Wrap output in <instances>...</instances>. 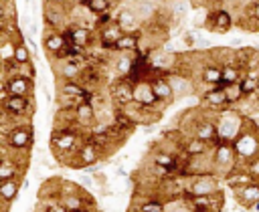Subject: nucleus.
Instances as JSON below:
<instances>
[{"instance_id":"f257e3e1","label":"nucleus","mask_w":259,"mask_h":212,"mask_svg":"<svg viewBox=\"0 0 259 212\" xmlns=\"http://www.w3.org/2000/svg\"><path fill=\"white\" fill-rule=\"evenodd\" d=\"M85 131L79 127H55L51 133V147L61 162H69L83 141Z\"/></svg>"},{"instance_id":"f03ea898","label":"nucleus","mask_w":259,"mask_h":212,"mask_svg":"<svg viewBox=\"0 0 259 212\" xmlns=\"http://www.w3.org/2000/svg\"><path fill=\"white\" fill-rule=\"evenodd\" d=\"M210 162H212V174L219 178V176H227L231 174L233 170H239L243 164L239 162L231 141H217L212 147H210Z\"/></svg>"},{"instance_id":"7ed1b4c3","label":"nucleus","mask_w":259,"mask_h":212,"mask_svg":"<svg viewBox=\"0 0 259 212\" xmlns=\"http://www.w3.org/2000/svg\"><path fill=\"white\" fill-rule=\"evenodd\" d=\"M214 125H217V137H219V141H233V137L241 131L243 115L237 113L231 105H227L221 111H217Z\"/></svg>"},{"instance_id":"20e7f679","label":"nucleus","mask_w":259,"mask_h":212,"mask_svg":"<svg viewBox=\"0 0 259 212\" xmlns=\"http://www.w3.org/2000/svg\"><path fill=\"white\" fill-rule=\"evenodd\" d=\"M219 178L214 174H198L184 178V198L190 196H208L219 192Z\"/></svg>"},{"instance_id":"39448f33","label":"nucleus","mask_w":259,"mask_h":212,"mask_svg":"<svg viewBox=\"0 0 259 212\" xmlns=\"http://www.w3.org/2000/svg\"><path fill=\"white\" fill-rule=\"evenodd\" d=\"M67 42L77 44L81 48H91L95 44V30L89 28L87 24H79V22H69L63 30Z\"/></svg>"},{"instance_id":"423d86ee","label":"nucleus","mask_w":259,"mask_h":212,"mask_svg":"<svg viewBox=\"0 0 259 212\" xmlns=\"http://www.w3.org/2000/svg\"><path fill=\"white\" fill-rule=\"evenodd\" d=\"M32 141H34V131H32L30 123L12 127V129L6 133V137H4L6 147H10V149H14V151H22V149L26 151V149H30Z\"/></svg>"},{"instance_id":"0eeeda50","label":"nucleus","mask_w":259,"mask_h":212,"mask_svg":"<svg viewBox=\"0 0 259 212\" xmlns=\"http://www.w3.org/2000/svg\"><path fill=\"white\" fill-rule=\"evenodd\" d=\"M0 107L6 115L10 117H22V115H30L34 111V99L30 97H20V95H8L0 101Z\"/></svg>"},{"instance_id":"6e6552de","label":"nucleus","mask_w":259,"mask_h":212,"mask_svg":"<svg viewBox=\"0 0 259 212\" xmlns=\"http://www.w3.org/2000/svg\"><path fill=\"white\" fill-rule=\"evenodd\" d=\"M188 135L198 137V139H202V141H206V143L214 145V143L219 141V137H217V125H214V117H210V115H200L198 119H192Z\"/></svg>"},{"instance_id":"1a4fd4ad","label":"nucleus","mask_w":259,"mask_h":212,"mask_svg":"<svg viewBox=\"0 0 259 212\" xmlns=\"http://www.w3.org/2000/svg\"><path fill=\"white\" fill-rule=\"evenodd\" d=\"M233 24H235V18L229 8H217L212 12H206V18L202 22V26L212 32H229Z\"/></svg>"},{"instance_id":"9d476101","label":"nucleus","mask_w":259,"mask_h":212,"mask_svg":"<svg viewBox=\"0 0 259 212\" xmlns=\"http://www.w3.org/2000/svg\"><path fill=\"white\" fill-rule=\"evenodd\" d=\"M132 93H134V85L127 81V79H121L117 77L111 85H109V91H107V97L111 101V105L115 109L132 103Z\"/></svg>"},{"instance_id":"9b49d317","label":"nucleus","mask_w":259,"mask_h":212,"mask_svg":"<svg viewBox=\"0 0 259 212\" xmlns=\"http://www.w3.org/2000/svg\"><path fill=\"white\" fill-rule=\"evenodd\" d=\"M166 79H168V83H170V87L174 91V97H186V95H192L194 93V87L196 85H194V79H192L190 73H184V71L174 69V71L166 73Z\"/></svg>"},{"instance_id":"f8f14e48","label":"nucleus","mask_w":259,"mask_h":212,"mask_svg":"<svg viewBox=\"0 0 259 212\" xmlns=\"http://www.w3.org/2000/svg\"><path fill=\"white\" fill-rule=\"evenodd\" d=\"M42 18L51 30H61L69 24V14L63 8V4H59V2H45Z\"/></svg>"},{"instance_id":"ddd939ff","label":"nucleus","mask_w":259,"mask_h":212,"mask_svg":"<svg viewBox=\"0 0 259 212\" xmlns=\"http://www.w3.org/2000/svg\"><path fill=\"white\" fill-rule=\"evenodd\" d=\"M132 101L136 105H140L142 109H164V105H160L152 93V87H150V81L144 79V81H138L134 83V93H132Z\"/></svg>"},{"instance_id":"4468645a","label":"nucleus","mask_w":259,"mask_h":212,"mask_svg":"<svg viewBox=\"0 0 259 212\" xmlns=\"http://www.w3.org/2000/svg\"><path fill=\"white\" fill-rule=\"evenodd\" d=\"M2 89L8 93V95H20V97H30L32 91H34V81L14 73V75H8L2 83Z\"/></svg>"},{"instance_id":"2eb2a0df","label":"nucleus","mask_w":259,"mask_h":212,"mask_svg":"<svg viewBox=\"0 0 259 212\" xmlns=\"http://www.w3.org/2000/svg\"><path fill=\"white\" fill-rule=\"evenodd\" d=\"M150 87H152V93H154V97H156V101L160 103V105H170L176 97H174V91H172V87H170V83H168V79H166V75H152L150 79Z\"/></svg>"},{"instance_id":"dca6fc26","label":"nucleus","mask_w":259,"mask_h":212,"mask_svg":"<svg viewBox=\"0 0 259 212\" xmlns=\"http://www.w3.org/2000/svg\"><path fill=\"white\" fill-rule=\"evenodd\" d=\"M113 20L117 22V26L123 30V32H140L142 30V20L138 18L136 10L130 6H121L117 10V14L113 16Z\"/></svg>"},{"instance_id":"f3484780","label":"nucleus","mask_w":259,"mask_h":212,"mask_svg":"<svg viewBox=\"0 0 259 212\" xmlns=\"http://www.w3.org/2000/svg\"><path fill=\"white\" fill-rule=\"evenodd\" d=\"M233 192H235V198H237L239 206L251 208L255 202H259V182H255V180H251V182L235 188Z\"/></svg>"},{"instance_id":"a211bd4d","label":"nucleus","mask_w":259,"mask_h":212,"mask_svg":"<svg viewBox=\"0 0 259 212\" xmlns=\"http://www.w3.org/2000/svg\"><path fill=\"white\" fill-rule=\"evenodd\" d=\"M200 103L204 107H208L210 111H221L223 107H227V101H225V93H223V85H212L208 89H204L200 93Z\"/></svg>"},{"instance_id":"6ab92c4d","label":"nucleus","mask_w":259,"mask_h":212,"mask_svg":"<svg viewBox=\"0 0 259 212\" xmlns=\"http://www.w3.org/2000/svg\"><path fill=\"white\" fill-rule=\"evenodd\" d=\"M73 115H75V123L81 131H87V127L95 121V107L89 103V101H81L75 105L73 109Z\"/></svg>"},{"instance_id":"aec40b11","label":"nucleus","mask_w":259,"mask_h":212,"mask_svg":"<svg viewBox=\"0 0 259 212\" xmlns=\"http://www.w3.org/2000/svg\"><path fill=\"white\" fill-rule=\"evenodd\" d=\"M65 44H67V38H65V34H63V30H47L45 32V36H42V48L51 55V57H55V55H59L63 48H65Z\"/></svg>"},{"instance_id":"412c9836","label":"nucleus","mask_w":259,"mask_h":212,"mask_svg":"<svg viewBox=\"0 0 259 212\" xmlns=\"http://www.w3.org/2000/svg\"><path fill=\"white\" fill-rule=\"evenodd\" d=\"M198 77H200V83L206 85V87L219 85V83H221V65L214 63V61L204 63V65L198 69Z\"/></svg>"},{"instance_id":"4be33fe9","label":"nucleus","mask_w":259,"mask_h":212,"mask_svg":"<svg viewBox=\"0 0 259 212\" xmlns=\"http://www.w3.org/2000/svg\"><path fill=\"white\" fill-rule=\"evenodd\" d=\"M138 40H140V32H121V36L113 42L111 52H136Z\"/></svg>"},{"instance_id":"5701e85b","label":"nucleus","mask_w":259,"mask_h":212,"mask_svg":"<svg viewBox=\"0 0 259 212\" xmlns=\"http://www.w3.org/2000/svg\"><path fill=\"white\" fill-rule=\"evenodd\" d=\"M210 143H206V141H202V139H198V137H192V135H188L186 139H184V143H182V147H180V151L184 153V155H202V153H208L210 151Z\"/></svg>"},{"instance_id":"b1692460","label":"nucleus","mask_w":259,"mask_h":212,"mask_svg":"<svg viewBox=\"0 0 259 212\" xmlns=\"http://www.w3.org/2000/svg\"><path fill=\"white\" fill-rule=\"evenodd\" d=\"M132 63H134V52H117V57L111 61V67L115 71V77H121L125 79L130 69H132Z\"/></svg>"},{"instance_id":"393cba45","label":"nucleus","mask_w":259,"mask_h":212,"mask_svg":"<svg viewBox=\"0 0 259 212\" xmlns=\"http://www.w3.org/2000/svg\"><path fill=\"white\" fill-rule=\"evenodd\" d=\"M18 192H20V180L18 178H10V180H2L0 182V198L6 204H10L12 200H16Z\"/></svg>"},{"instance_id":"a878e982","label":"nucleus","mask_w":259,"mask_h":212,"mask_svg":"<svg viewBox=\"0 0 259 212\" xmlns=\"http://www.w3.org/2000/svg\"><path fill=\"white\" fill-rule=\"evenodd\" d=\"M243 77V71L233 65V63H225L221 65V83L219 85H229V83H239Z\"/></svg>"},{"instance_id":"bb28decb","label":"nucleus","mask_w":259,"mask_h":212,"mask_svg":"<svg viewBox=\"0 0 259 212\" xmlns=\"http://www.w3.org/2000/svg\"><path fill=\"white\" fill-rule=\"evenodd\" d=\"M81 8H85L89 14H101V12H107L113 8L115 0H79Z\"/></svg>"},{"instance_id":"cd10ccee","label":"nucleus","mask_w":259,"mask_h":212,"mask_svg":"<svg viewBox=\"0 0 259 212\" xmlns=\"http://www.w3.org/2000/svg\"><path fill=\"white\" fill-rule=\"evenodd\" d=\"M18 67L20 65H26V63H30L32 61V57H30V48L26 46V42L24 40H16L14 44H12V57H10Z\"/></svg>"},{"instance_id":"c85d7f7f","label":"nucleus","mask_w":259,"mask_h":212,"mask_svg":"<svg viewBox=\"0 0 259 212\" xmlns=\"http://www.w3.org/2000/svg\"><path fill=\"white\" fill-rule=\"evenodd\" d=\"M20 164L16 160H0V182L2 180H10V178H18L20 176Z\"/></svg>"},{"instance_id":"c756f323","label":"nucleus","mask_w":259,"mask_h":212,"mask_svg":"<svg viewBox=\"0 0 259 212\" xmlns=\"http://www.w3.org/2000/svg\"><path fill=\"white\" fill-rule=\"evenodd\" d=\"M223 93H225V101H227V105H231V107L239 105V103L245 99L239 83H229V85H223Z\"/></svg>"},{"instance_id":"7c9ffc66","label":"nucleus","mask_w":259,"mask_h":212,"mask_svg":"<svg viewBox=\"0 0 259 212\" xmlns=\"http://www.w3.org/2000/svg\"><path fill=\"white\" fill-rule=\"evenodd\" d=\"M136 210H142V212H164V200L162 198H146L144 202L138 204Z\"/></svg>"},{"instance_id":"2f4dec72","label":"nucleus","mask_w":259,"mask_h":212,"mask_svg":"<svg viewBox=\"0 0 259 212\" xmlns=\"http://www.w3.org/2000/svg\"><path fill=\"white\" fill-rule=\"evenodd\" d=\"M243 168H245V172L251 176V180L259 182V155H255V157L247 160V162L243 164Z\"/></svg>"},{"instance_id":"473e14b6","label":"nucleus","mask_w":259,"mask_h":212,"mask_svg":"<svg viewBox=\"0 0 259 212\" xmlns=\"http://www.w3.org/2000/svg\"><path fill=\"white\" fill-rule=\"evenodd\" d=\"M79 184H83V188H91V186H93V178L81 174V176H79Z\"/></svg>"},{"instance_id":"72a5a7b5","label":"nucleus","mask_w":259,"mask_h":212,"mask_svg":"<svg viewBox=\"0 0 259 212\" xmlns=\"http://www.w3.org/2000/svg\"><path fill=\"white\" fill-rule=\"evenodd\" d=\"M6 18V6H4V2H0V22Z\"/></svg>"},{"instance_id":"f704fd0d","label":"nucleus","mask_w":259,"mask_h":212,"mask_svg":"<svg viewBox=\"0 0 259 212\" xmlns=\"http://www.w3.org/2000/svg\"><path fill=\"white\" fill-rule=\"evenodd\" d=\"M67 212H91V210L83 206V208H75V210H67Z\"/></svg>"},{"instance_id":"c9c22d12","label":"nucleus","mask_w":259,"mask_h":212,"mask_svg":"<svg viewBox=\"0 0 259 212\" xmlns=\"http://www.w3.org/2000/svg\"><path fill=\"white\" fill-rule=\"evenodd\" d=\"M4 210H6V202L0 198V212H4Z\"/></svg>"},{"instance_id":"e433bc0d","label":"nucleus","mask_w":259,"mask_h":212,"mask_svg":"<svg viewBox=\"0 0 259 212\" xmlns=\"http://www.w3.org/2000/svg\"><path fill=\"white\" fill-rule=\"evenodd\" d=\"M136 212H142V210H136Z\"/></svg>"},{"instance_id":"4c0bfd02","label":"nucleus","mask_w":259,"mask_h":212,"mask_svg":"<svg viewBox=\"0 0 259 212\" xmlns=\"http://www.w3.org/2000/svg\"><path fill=\"white\" fill-rule=\"evenodd\" d=\"M0 160H2V155H0Z\"/></svg>"},{"instance_id":"58836bf2","label":"nucleus","mask_w":259,"mask_h":212,"mask_svg":"<svg viewBox=\"0 0 259 212\" xmlns=\"http://www.w3.org/2000/svg\"><path fill=\"white\" fill-rule=\"evenodd\" d=\"M0 61H2V59H0Z\"/></svg>"}]
</instances>
